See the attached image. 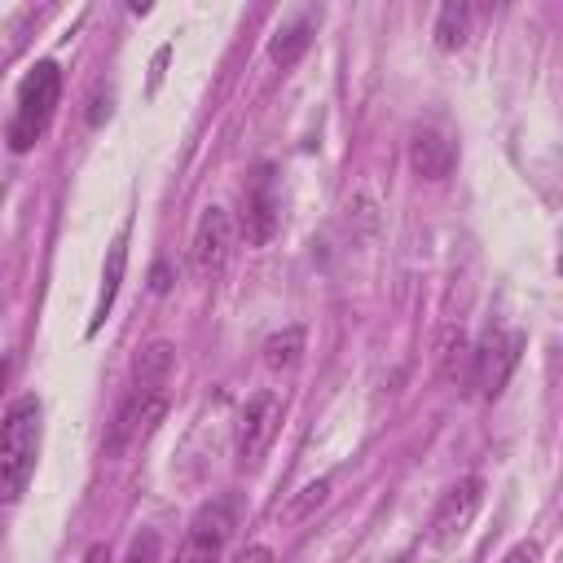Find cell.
Segmentation results:
<instances>
[{"label": "cell", "instance_id": "cell-3", "mask_svg": "<svg viewBox=\"0 0 563 563\" xmlns=\"http://www.w3.org/2000/svg\"><path fill=\"white\" fill-rule=\"evenodd\" d=\"M163 413H167V387H132L128 400L119 405L110 431H106V453L119 457L132 444H141L163 422Z\"/></svg>", "mask_w": 563, "mask_h": 563}, {"label": "cell", "instance_id": "cell-14", "mask_svg": "<svg viewBox=\"0 0 563 563\" xmlns=\"http://www.w3.org/2000/svg\"><path fill=\"white\" fill-rule=\"evenodd\" d=\"M172 365H176L172 343H150V347H141L136 361H132V387H167Z\"/></svg>", "mask_w": 563, "mask_h": 563}, {"label": "cell", "instance_id": "cell-7", "mask_svg": "<svg viewBox=\"0 0 563 563\" xmlns=\"http://www.w3.org/2000/svg\"><path fill=\"white\" fill-rule=\"evenodd\" d=\"M229 532H233V510L229 501H211L202 506L189 528H185V541L176 550L172 563H220L224 559V545H229Z\"/></svg>", "mask_w": 563, "mask_h": 563}, {"label": "cell", "instance_id": "cell-9", "mask_svg": "<svg viewBox=\"0 0 563 563\" xmlns=\"http://www.w3.org/2000/svg\"><path fill=\"white\" fill-rule=\"evenodd\" d=\"M242 233L251 246H264L273 233H277V194H273V167L264 163L246 189V220H242Z\"/></svg>", "mask_w": 563, "mask_h": 563}, {"label": "cell", "instance_id": "cell-4", "mask_svg": "<svg viewBox=\"0 0 563 563\" xmlns=\"http://www.w3.org/2000/svg\"><path fill=\"white\" fill-rule=\"evenodd\" d=\"M479 501H484V479H479V475L457 479V484H453V488H449V493L435 501L431 523H427V541H431L435 550L457 545V541H462V532L471 528V519H475Z\"/></svg>", "mask_w": 563, "mask_h": 563}, {"label": "cell", "instance_id": "cell-19", "mask_svg": "<svg viewBox=\"0 0 563 563\" xmlns=\"http://www.w3.org/2000/svg\"><path fill=\"white\" fill-rule=\"evenodd\" d=\"M238 563H273V550H268V545H251Z\"/></svg>", "mask_w": 563, "mask_h": 563}, {"label": "cell", "instance_id": "cell-6", "mask_svg": "<svg viewBox=\"0 0 563 563\" xmlns=\"http://www.w3.org/2000/svg\"><path fill=\"white\" fill-rule=\"evenodd\" d=\"M277 422H282V400L277 391H255L242 413H238V431H233V453L242 466H260V457L268 453L273 435H277Z\"/></svg>", "mask_w": 563, "mask_h": 563}, {"label": "cell", "instance_id": "cell-5", "mask_svg": "<svg viewBox=\"0 0 563 563\" xmlns=\"http://www.w3.org/2000/svg\"><path fill=\"white\" fill-rule=\"evenodd\" d=\"M229 251H233V216L224 207H207L189 238V273L198 282L220 277L229 264Z\"/></svg>", "mask_w": 563, "mask_h": 563}, {"label": "cell", "instance_id": "cell-2", "mask_svg": "<svg viewBox=\"0 0 563 563\" xmlns=\"http://www.w3.org/2000/svg\"><path fill=\"white\" fill-rule=\"evenodd\" d=\"M57 101H62L57 62H35L18 84V106H13V119H9V150L13 154H26L44 136V128L53 123Z\"/></svg>", "mask_w": 563, "mask_h": 563}, {"label": "cell", "instance_id": "cell-13", "mask_svg": "<svg viewBox=\"0 0 563 563\" xmlns=\"http://www.w3.org/2000/svg\"><path fill=\"white\" fill-rule=\"evenodd\" d=\"M312 18L308 13H299V18H290L286 26H277V35L268 40V57L277 62V66H295L303 53H308V44H312Z\"/></svg>", "mask_w": 563, "mask_h": 563}, {"label": "cell", "instance_id": "cell-15", "mask_svg": "<svg viewBox=\"0 0 563 563\" xmlns=\"http://www.w3.org/2000/svg\"><path fill=\"white\" fill-rule=\"evenodd\" d=\"M299 361H303V330H299V325L273 330V334L264 339V365H268L273 374H286V369H295Z\"/></svg>", "mask_w": 563, "mask_h": 563}, {"label": "cell", "instance_id": "cell-12", "mask_svg": "<svg viewBox=\"0 0 563 563\" xmlns=\"http://www.w3.org/2000/svg\"><path fill=\"white\" fill-rule=\"evenodd\" d=\"M471 22H475V9H471V4H462V0L440 4L435 26H431L435 48H440V53H457V48H466V40H471Z\"/></svg>", "mask_w": 563, "mask_h": 563}, {"label": "cell", "instance_id": "cell-18", "mask_svg": "<svg viewBox=\"0 0 563 563\" xmlns=\"http://www.w3.org/2000/svg\"><path fill=\"white\" fill-rule=\"evenodd\" d=\"M541 559V550H537V541H519L501 563H537Z\"/></svg>", "mask_w": 563, "mask_h": 563}, {"label": "cell", "instance_id": "cell-20", "mask_svg": "<svg viewBox=\"0 0 563 563\" xmlns=\"http://www.w3.org/2000/svg\"><path fill=\"white\" fill-rule=\"evenodd\" d=\"M150 286H154L158 295H163V290L172 286V282H167V264H154V273H150Z\"/></svg>", "mask_w": 563, "mask_h": 563}, {"label": "cell", "instance_id": "cell-11", "mask_svg": "<svg viewBox=\"0 0 563 563\" xmlns=\"http://www.w3.org/2000/svg\"><path fill=\"white\" fill-rule=\"evenodd\" d=\"M123 268H128V233H119V238L110 242V251H106L101 290H97V303H92V321H88V334H97V330H101V321L110 317V308H114V295H119V286H123Z\"/></svg>", "mask_w": 563, "mask_h": 563}, {"label": "cell", "instance_id": "cell-1", "mask_svg": "<svg viewBox=\"0 0 563 563\" xmlns=\"http://www.w3.org/2000/svg\"><path fill=\"white\" fill-rule=\"evenodd\" d=\"M40 396H18L0 418V501H18L40 462Z\"/></svg>", "mask_w": 563, "mask_h": 563}, {"label": "cell", "instance_id": "cell-17", "mask_svg": "<svg viewBox=\"0 0 563 563\" xmlns=\"http://www.w3.org/2000/svg\"><path fill=\"white\" fill-rule=\"evenodd\" d=\"M325 493H330V479H317V484H308V488H303V497H299L290 510H295V515H308L312 506H321V501H325Z\"/></svg>", "mask_w": 563, "mask_h": 563}, {"label": "cell", "instance_id": "cell-16", "mask_svg": "<svg viewBox=\"0 0 563 563\" xmlns=\"http://www.w3.org/2000/svg\"><path fill=\"white\" fill-rule=\"evenodd\" d=\"M158 550H163L158 532H154V528H145L141 537H132V545H128V559H123V563H158Z\"/></svg>", "mask_w": 563, "mask_h": 563}, {"label": "cell", "instance_id": "cell-21", "mask_svg": "<svg viewBox=\"0 0 563 563\" xmlns=\"http://www.w3.org/2000/svg\"><path fill=\"white\" fill-rule=\"evenodd\" d=\"M4 374H9V361H0V383H4Z\"/></svg>", "mask_w": 563, "mask_h": 563}, {"label": "cell", "instance_id": "cell-10", "mask_svg": "<svg viewBox=\"0 0 563 563\" xmlns=\"http://www.w3.org/2000/svg\"><path fill=\"white\" fill-rule=\"evenodd\" d=\"M453 163H457V150H453V141H449L444 132L418 128V132L409 136V167H413L422 180H444V176L453 172Z\"/></svg>", "mask_w": 563, "mask_h": 563}, {"label": "cell", "instance_id": "cell-8", "mask_svg": "<svg viewBox=\"0 0 563 563\" xmlns=\"http://www.w3.org/2000/svg\"><path fill=\"white\" fill-rule=\"evenodd\" d=\"M519 347H523L519 334L493 330V334L471 352V383L479 387V396H497V391H501L506 374H510L515 361H519Z\"/></svg>", "mask_w": 563, "mask_h": 563}]
</instances>
